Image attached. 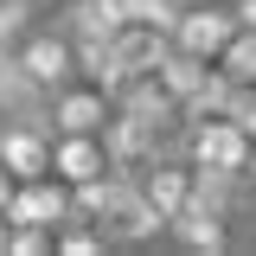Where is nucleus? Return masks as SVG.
<instances>
[{"label":"nucleus","instance_id":"1","mask_svg":"<svg viewBox=\"0 0 256 256\" xmlns=\"http://www.w3.org/2000/svg\"><path fill=\"white\" fill-rule=\"evenodd\" d=\"M173 148H180V154H186L198 173H230V180H244V186H250V173H256V134H244L230 116L186 122Z\"/></svg>","mask_w":256,"mask_h":256},{"label":"nucleus","instance_id":"2","mask_svg":"<svg viewBox=\"0 0 256 256\" xmlns=\"http://www.w3.org/2000/svg\"><path fill=\"white\" fill-rule=\"evenodd\" d=\"M13 64L52 96L58 84L77 77V45H70L64 26H20V32H13Z\"/></svg>","mask_w":256,"mask_h":256},{"label":"nucleus","instance_id":"3","mask_svg":"<svg viewBox=\"0 0 256 256\" xmlns=\"http://www.w3.org/2000/svg\"><path fill=\"white\" fill-rule=\"evenodd\" d=\"M109 116H116V96L102 90L96 77H70V84H58V90H52V102H45L52 134H102V128H109Z\"/></svg>","mask_w":256,"mask_h":256},{"label":"nucleus","instance_id":"4","mask_svg":"<svg viewBox=\"0 0 256 256\" xmlns=\"http://www.w3.org/2000/svg\"><path fill=\"white\" fill-rule=\"evenodd\" d=\"M237 38V13L230 6H198V0H186L180 13H173V26H166V45L173 52H186V58H218L224 45Z\"/></svg>","mask_w":256,"mask_h":256},{"label":"nucleus","instance_id":"5","mask_svg":"<svg viewBox=\"0 0 256 256\" xmlns=\"http://www.w3.org/2000/svg\"><path fill=\"white\" fill-rule=\"evenodd\" d=\"M166 244H173V250H192V256L230 250V212L198 205V198H192L186 212H173V218H166Z\"/></svg>","mask_w":256,"mask_h":256},{"label":"nucleus","instance_id":"6","mask_svg":"<svg viewBox=\"0 0 256 256\" xmlns=\"http://www.w3.org/2000/svg\"><path fill=\"white\" fill-rule=\"evenodd\" d=\"M0 166H6L13 180L52 173V122H13L0 134Z\"/></svg>","mask_w":256,"mask_h":256},{"label":"nucleus","instance_id":"7","mask_svg":"<svg viewBox=\"0 0 256 256\" xmlns=\"http://www.w3.org/2000/svg\"><path fill=\"white\" fill-rule=\"evenodd\" d=\"M52 173H58L64 186H84L96 173H109L102 134H52Z\"/></svg>","mask_w":256,"mask_h":256},{"label":"nucleus","instance_id":"8","mask_svg":"<svg viewBox=\"0 0 256 256\" xmlns=\"http://www.w3.org/2000/svg\"><path fill=\"white\" fill-rule=\"evenodd\" d=\"M212 64H218L230 84H256V32H244V26H237V38H230V45H224Z\"/></svg>","mask_w":256,"mask_h":256},{"label":"nucleus","instance_id":"9","mask_svg":"<svg viewBox=\"0 0 256 256\" xmlns=\"http://www.w3.org/2000/svg\"><path fill=\"white\" fill-rule=\"evenodd\" d=\"M224 116L244 128V134H256V84H237V90H230V109H224Z\"/></svg>","mask_w":256,"mask_h":256},{"label":"nucleus","instance_id":"10","mask_svg":"<svg viewBox=\"0 0 256 256\" xmlns=\"http://www.w3.org/2000/svg\"><path fill=\"white\" fill-rule=\"evenodd\" d=\"M32 6H38V0H0V32L32 26Z\"/></svg>","mask_w":256,"mask_h":256},{"label":"nucleus","instance_id":"11","mask_svg":"<svg viewBox=\"0 0 256 256\" xmlns=\"http://www.w3.org/2000/svg\"><path fill=\"white\" fill-rule=\"evenodd\" d=\"M230 13H237V26L256 32V0H230Z\"/></svg>","mask_w":256,"mask_h":256},{"label":"nucleus","instance_id":"12","mask_svg":"<svg viewBox=\"0 0 256 256\" xmlns=\"http://www.w3.org/2000/svg\"><path fill=\"white\" fill-rule=\"evenodd\" d=\"M13 186H20V180H13V173L0 166V212H6V198H13Z\"/></svg>","mask_w":256,"mask_h":256},{"label":"nucleus","instance_id":"13","mask_svg":"<svg viewBox=\"0 0 256 256\" xmlns=\"http://www.w3.org/2000/svg\"><path fill=\"white\" fill-rule=\"evenodd\" d=\"M13 64V32H0V70Z\"/></svg>","mask_w":256,"mask_h":256},{"label":"nucleus","instance_id":"14","mask_svg":"<svg viewBox=\"0 0 256 256\" xmlns=\"http://www.w3.org/2000/svg\"><path fill=\"white\" fill-rule=\"evenodd\" d=\"M6 244H13V224H6V212H0V256H6Z\"/></svg>","mask_w":256,"mask_h":256},{"label":"nucleus","instance_id":"15","mask_svg":"<svg viewBox=\"0 0 256 256\" xmlns=\"http://www.w3.org/2000/svg\"><path fill=\"white\" fill-rule=\"evenodd\" d=\"M244 205H250V212H256V173H250V192H244Z\"/></svg>","mask_w":256,"mask_h":256}]
</instances>
